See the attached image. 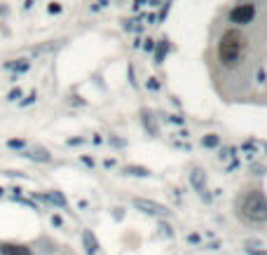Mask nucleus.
<instances>
[{"mask_svg":"<svg viewBox=\"0 0 267 255\" xmlns=\"http://www.w3.org/2000/svg\"><path fill=\"white\" fill-rule=\"evenodd\" d=\"M84 244H87V253L94 255L96 248H99V244H96V239L92 237V232H84Z\"/></svg>","mask_w":267,"mask_h":255,"instance_id":"6","label":"nucleus"},{"mask_svg":"<svg viewBox=\"0 0 267 255\" xmlns=\"http://www.w3.org/2000/svg\"><path fill=\"white\" fill-rule=\"evenodd\" d=\"M3 255H31V250L24 248V246H10V244H3L0 246Z\"/></svg>","mask_w":267,"mask_h":255,"instance_id":"5","label":"nucleus"},{"mask_svg":"<svg viewBox=\"0 0 267 255\" xmlns=\"http://www.w3.org/2000/svg\"><path fill=\"white\" fill-rule=\"evenodd\" d=\"M148 87H150V89H160V82H155V80H150V82H148Z\"/></svg>","mask_w":267,"mask_h":255,"instance_id":"11","label":"nucleus"},{"mask_svg":"<svg viewBox=\"0 0 267 255\" xmlns=\"http://www.w3.org/2000/svg\"><path fill=\"white\" fill-rule=\"evenodd\" d=\"M249 255H267V250H256V248H249Z\"/></svg>","mask_w":267,"mask_h":255,"instance_id":"9","label":"nucleus"},{"mask_svg":"<svg viewBox=\"0 0 267 255\" xmlns=\"http://www.w3.org/2000/svg\"><path fill=\"white\" fill-rule=\"evenodd\" d=\"M246 47H249V38L237 28H230L222 33L220 42H218V61L228 68L237 66L244 59Z\"/></svg>","mask_w":267,"mask_h":255,"instance_id":"1","label":"nucleus"},{"mask_svg":"<svg viewBox=\"0 0 267 255\" xmlns=\"http://www.w3.org/2000/svg\"><path fill=\"white\" fill-rule=\"evenodd\" d=\"M134 204L139 206L141 211L150 213V216H167V213H169V208H167V206L155 204V201H150V199H136V201H134Z\"/></svg>","mask_w":267,"mask_h":255,"instance_id":"4","label":"nucleus"},{"mask_svg":"<svg viewBox=\"0 0 267 255\" xmlns=\"http://www.w3.org/2000/svg\"><path fill=\"white\" fill-rule=\"evenodd\" d=\"M192 185H197L199 190H204V173H202V171L192 173Z\"/></svg>","mask_w":267,"mask_h":255,"instance_id":"8","label":"nucleus"},{"mask_svg":"<svg viewBox=\"0 0 267 255\" xmlns=\"http://www.w3.org/2000/svg\"><path fill=\"white\" fill-rule=\"evenodd\" d=\"M237 211L246 222H267V197L260 190H251L239 197Z\"/></svg>","mask_w":267,"mask_h":255,"instance_id":"2","label":"nucleus"},{"mask_svg":"<svg viewBox=\"0 0 267 255\" xmlns=\"http://www.w3.org/2000/svg\"><path fill=\"white\" fill-rule=\"evenodd\" d=\"M253 17H256V5H253V3H241V5H237L230 12V21L239 24V26L241 24H251Z\"/></svg>","mask_w":267,"mask_h":255,"instance_id":"3","label":"nucleus"},{"mask_svg":"<svg viewBox=\"0 0 267 255\" xmlns=\"http://www.w3.org/2000/svg\"><path fill=\"white\" fill-rule=\"evenodd\" d=\"M188 241H190V244H197V241H199V237H197V234H190Z\"/></svg>","mask_w":267,"mask_h":255,"instance_id":"10","label":"nucleus"},{"mask_svg":"<svg viewBox=\"0 0 267 255\" xmlns=\"http://www.w3.org/2000/svg\"><path fill=\"white\" fill-rule=\"evenodd\" d=\"M202 143H204L206 148H218V145H220V138H218L216 133H206L204 138H202Z\"/></svg>","mask_w":267,"mask_h":255,"instance_id":"7","label":"nucleus"}]
</instances>
